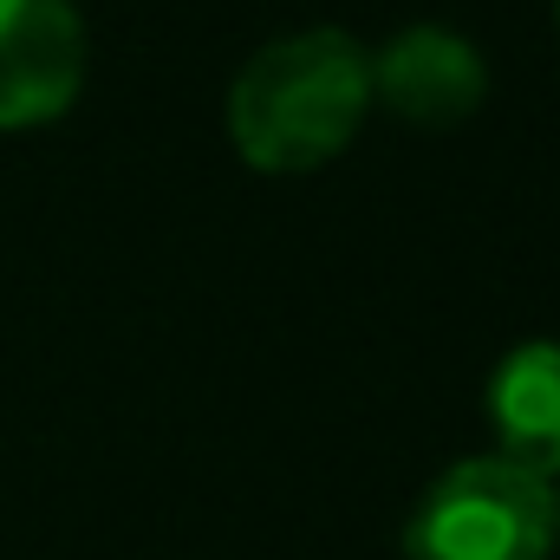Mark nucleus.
Masks as SVG:
<instances>
[{"instance_id":"1","label":"nucleus","mask_w":560,"mask_h":560,"mask_svg":"<svg viewBox=\"0 0 560 560\" xmlns=\"http://www.w3.org/2000/svg\"><path fill=\"white\" fill-rule=\"evenodd\" d=\"M372 112V52L339 26H306L261 46L229 85V138L268 170L300 176L332 163Z\"/></svg>"},{"instance_id":"2","label":"nucleus","mask_w":560,"mask_h":560,"mask_svg":"<svg viewBox=\"0 0 560 560\" xmlns=\"http://www.w3.org/2000/svg\"><path fill=\"white\" fill-rule=\"evenodd\" d=\"M560 489L509 456H463L418 495L405 522L411 560H548Z\"/></svg>"},{"instance_id":"3","label":"nucleus","mask_w":560,"mask_h":560,"mask_svg":"<svg viewBox=\"0 0 560 560\" xmlns=\"http://www.w3.org/2000/svg\"><path fill=\"white\" fill-rule=\"evenodd\" d=\"M85 85V20L72 0H0V131L52 125Z\"/></svg>"},{"instance_id":"5","label":"nucleus","mask_w":560,"mask_h":560,"mask_svg":"<svg viewBox=\"0 0 560 560\" xmlns=\"http://www.w3.org/2000/svg\"><path fill=\"white\" fill-rule=\"evenodd\" d=\"M482 411L495 430V456L535 469V476H560V339H528L515 346L482 392Z\"/></svg>"},{"instance_id":"4","label":"nucleus","mask_w":560,"mask_h":560,"mask_svg":"<svg viewBox=\"0 0 560 560\" xmlns=\"http://www.w3.org/2000/svg\"><path fill=\"white\" fill-rule=\"evenodd\" d=\"M482 92H489L482 52L450 26H411L372 59V98H385L398 118L430 131L463 125L482 105Z\"/></svg>"}]
</instances>
